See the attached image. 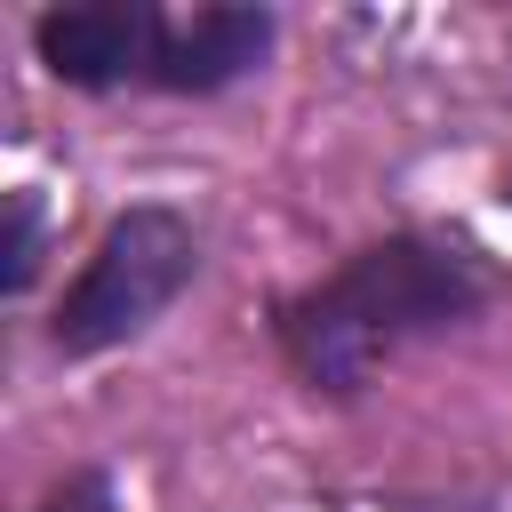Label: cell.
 <instances>
[{
    "instance_id": "4",
    "label": "cell",
    "mask_w": 512,
    "mask_h": 512,
    "mask_svg": "<svg viewBox=\"0 0 512 512\" xmlns=\"http://www.w3.org/2000/svg\"><path fill=\"white\" fill-rule=\"evenodd\" d=\"M272 32H280L272 8H232V0H208V8H160L144 88H168V96H216V88L248 80V72L272 56Z\"/></svg>"
},
{
    "instance_id": "3",
    "label": "cell",
    "mask_w": 512,
    "mask_h": 512,
    "mask_svg": "<svg viewBox=\"0 0 512 512\" xmlns=\"http://www.w3.org/2000/svg\"><path fill=\"white\" fill-rule=\"evenodd\" d=\"M152 0H72V8H40L32 16V48L64 88L112 96V88H144L152 72Z\"/></svg>"
},
{
    "instance_id": "5",
    "label": "cell",
    "mask_w": 512,
    "mask_h": 512,
    "mask_svg": "<svg viewBox=\"0 0 512 512\" xmlns=\"http://www.w3.org/2000/svg\"><path fill=\"white\" fill-rule=\"evenodd\" d=\"M40 272V192H8V248H0V288L24 296Z\"/></svg>"
},
{
    "instance_id": "6",
    "label": "cell",
    "mask_w": 512,
    "mask_h": 512,
    "mask_svg": "<svg viewBox=\"0 0 512 512\" xmlns=\"http://www.w3.org/2000/svg\"><path fill=\"white\" fill-rule=\"evenodd\" d=\"M32 512H128V504H120L112 472H96V464H88V472H64V480H56Z\"/></svg>"
},
{
    "instance_id": "1",
    "label": "cell",
    "mask_w": 512,
    "mask_h": 512,
    "mask_svg": "<svg viewBox=\"0 0 512 512\" xmlns=\"http://www.w3.org/2000/svg\"><path fill=\"white\" fill-rule=\"evenodd\" d=\"M496 296V264L456 232H384L352 248L312 288L280 296L272 336L304 392L352 400L384 360H400L424 336L464 328Z\"/></svg>"
},
{
    "instance_id": "2",
    "label": "cell",
    "mask_w": 512,
    "mask_h": 512,
    "mask_svg": "<svg viewBox=\"0 0 512 512\" xmlns=\"http://www.w3.org/2000/svg\"><path fill=\"white\" fill-rule=\"evenodd\" d=\"M192 280H200V232H192V216L168 208V200H136V208H120V216L96 232L88 264H80L72 288L56 296L48 344H56L64 360L120 352V344L144 336Z\"/></svg>"
}]
</instances>
